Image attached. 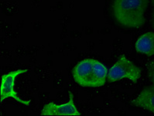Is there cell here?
I'll use <instances>...</instances> for the list:
<instances>
[{"mask_svg": "<svg viewBox=\"0 0 154 116\" xmlns=\"http://www.w3.org/2000/svg\"><path fill=\"white\" fill-rule=\"evenodd\" d=\"M136 50L147 56L154 55V33L148 32L140 36L136 42Z\"/></svg>", "mask_w": 154, "mask_h": 116, "instance_id": "52a82bcc", "label": "cell"}, {"mask_svg": "<svg viewBox=\"0 0 154 116\" xmlns=\"http://www.w3.org/2000/svg\"><path fill=\"white\" fill-rule=\"evenodd\" d=\"M147 71H148L149 78V79H150V81L154 85V61L151 62L150 64H149Z\"/></svg>", "mask_w": 154, "mask_h": 116, "instance_id": "ba28073f", "label": "cell"}, {"mask_svg": "<svg viewBox=\"0 0 154 116\" xmlns=\"http://www.w3.org/2000/svg\"><path fill=\"white\" fill-rule=\"evenodd\" d=\"M150 2H151V3L152 4V5H154V0H150Z\"/></svg>", "mask_w": 154, "mask_h": 116, "instance_id": "9c48e42d", "label": "cell"}, {"mask_svg": "<svg viewBox=\"0 0 154 116\" xmlns=\"http://www.w3.org/2000/svg\"><path fill=\"white\" fill-rule=\"evenodd\" d=\"M153 26H154V17H153Z\"/></svg>", "mask_w": 154, "mask_h": 116, "instance_id": "30bf717a", "label": "cell"}, {"mask_svg": "<svg viewBox=\"0 0 154 116\" xmlns=\"http://www.w3.org/2000/svg\"><path fill=\"white\" fill-rule=\"evenodd\" d=\"M149 0H115L113 14L116 21L128 28H140L145 23Z\"/></svg>", "mask_w": 154, "mask_h": 116, "instance_id": "6da1fadb", "label": "cell"}, {"mask_svg": "<svg viewBox=\"0 0 154 116\" xmlns=\"http://www.w3.org/2000/svg\"><path fill=\"white\" fill-rule=\"evenodd\" d=\"M27 72V69H18L13 71L8 74L2 75L1 84H0V101L2 102L8 98H13L23 105L28 106L30 104L29 100H24L18 96V94L15 91V82L16 79L20 75Z\"/></svg>", "mask_w": 154, "mask_h": 116, "instance_id": "277c9868", "label": "cell"}, {"mask_svg": "<svg viewBox=\"0 0 154 116\" xmlns=\"http://www.w3.org/2000/svg\"><path fill=\"white\" fill-rule=\"evenodd\" d=\"M41 115L45 116H67L81 115L74 102V94L71 91L69 92V100L66 103L57 105L54 102L46 104L42 108Z\"/></svg>", "mask_w": 154, "mask_h": 116, "instance_id": "5b68a950", "label": "cell"}, {"mask_svg": "<svg viewBox=\"0 0 154 116\" xmlns=\"http://www.w3.org/2000/svg\"><path fill=\"white\" fill-rule=\"evenodd\" d=\"M131 103L154 113V85L143 89L139 96L132 100Z\"/></svg>", "mask_w": 154, "mask_h": 116, "instance_id": "8992f818", "label": "cell"}, {"mask_svg": "<svg viewBox=\"0 0 154 116\" xmlns=\"http://www.w3.org/2000/svg\"><path fill=\"white\" fill-rule=\"evenodd\" d=\"M141 75V70L125 56L122 55L113 66L109 70L107 80L109 82H116L127 78L133 83H136Z\"/></svg>", "mask_w": 154, "mask_h": 116, "instance_id": "7a4b0ae2", "label": "cell"}, {"mask_svg": "<svg viewBox=\"0 0 154 116\" xmlns=\"http://www.w3.org/2000/svg\"><path fill=\"white\" fill-rule=\"evenodd\" d=\"M95 60L88 58L75 65L72 71L74 81L83 87H102L98 81L94 67Z\"/></svg>", "mask_w": 154, "mask_h": 116, "instance_id": "3957f363", "label": "cell"}]
</instances>
